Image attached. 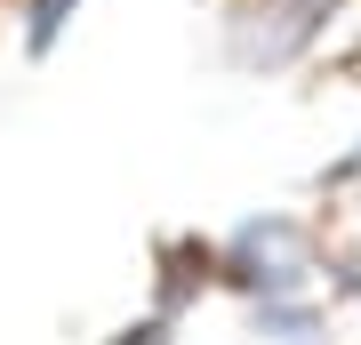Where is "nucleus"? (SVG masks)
<instances>
[{
	"instance_id": "2",
	"label": "nucleus",
	"mask_w": 361,
	"mask_h": 345,
	"mask_svg": "<svg viewBox=\"0 0 361 345\" xmlns=\"http://www.w3.org/2000/svg\"><path fill=\"white\" fill-rule=\"evenodd\" d=\"M257 329L281 337V345H322V321H313L305 305H289V297H265V305H257Z\"/></svg>"
},
{
	"instance_id": "4",
	"label": "nucleus",
	"mask_w": 361,
	"mask_h": 345,
	"mask_svg": "<svg viewBox=\"0 0 361 345\" xmlns=\"http://www.w3.org/2000/svg\"><path fill=\"white\" fill-rule=\"evenodd\" d=\"M121 345H169V321H137V329H121Z\"/></svg>"
},
{
	"instance_id": "1",
	"label": "nucleus",
	"mask_w": 361,
	"mask_h": 345,
	"mask_svg": "<svg viewBox=\"0 0 361 345\" xmlns=\"http://www.w3.org/2000/svg\"><path fill=\"white\" fill-rule=\"evenodd\" d=\"M225 273L265 297H289L297 282H305V233H297L289 217H249L241 233L225 241Z\"/></svg>"
},
{
	"instance_id": "3",
	"label": "nucleus",
	"mask_w": 361,
	"mask_h": 345,
	"mask_svg": "<svg viewBox=\"0 0 361 345\" xmlns=\"http://www.w3.org/2000/svg\"><path fill=\"white\" fill-rule=\"evenodd\" d=\"M65 8H73V0H32V40H40V49L56 40V25H65Z\"/></svg>"
}]
</instances>
